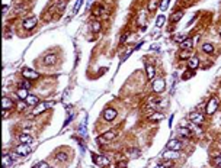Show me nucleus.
I'll return each instance as SVG.
<instances>
[{"label": "nucleus", "instance_id": "nucleus-31", "mask_svg": "<svg viewBox=\"0 0 221 168\" xmlns=\"http://www.w3.org/2000/svg\"><path fill=\"white\" fill-rule=\"evenodd\" d=\"M182 15H183L182 12H174V13H173V16H172V19H173V22H178V20H179V19L182 18Z\"/></svg>", "mask_w": 221, "mask_h": 168}, {"label": "nucleus", "instance_id": "nucleus-36", "mask_svg": "<svg viewBox=\"0 0 221 168\" xmlns=\"http://www.w3.org/2000/svg\"><path fill=\"white\" fill-rule=\"evenodd\" d=\"M174 41H178V42H182V41H183V36H174Z\"/></svg>", "mask_w": 221, "mask_h": 168}, {"label": "nucleus", "instance_id": "nucleus-28", "mask_svg": "<svg viewBox=\"0 0 221 168\" xmlns=\"http://www.w3.org/2000/svg\"><path fill=\"white\" fill-rule=\"evenodd\" d=\"M92 31H93V32H99V31H101V23H99L98 20L92 23Z\"/></svg>", "mask_w": 221, "mask_h": 168}, {"label": "nucleus", "instance_id": "nucleus-6", "mask_svg": "<svg viewBox=\"0 0 221 168\" xmlns=\"http://www.w3.org/2000/svg\"><path fill=\"white\" fill-rule=\"evenodd\" d=\"M38 23V19L35 18V16H31V18H28V19L23 20V28L26 29V31H31V29H34L35 26Z\"/></svg>", "mask_w": 221, "mask_h": 168}, {"label": "nucleus", "instance_id": "nucleus-25", "mask_svg": "<svg viewBox=\"0 0 221 168\" xmlns=\"http://www.w3.org/2000/svg\"><path fill=\"white\" fill-rule=\"evenodd\" d=\"M157 6H159V2H157V0H151V2L148 3V10H150V12H154V10L157 9Z\"/></svg>", "mask_w": 221, "mask_h": 168}, {"label": "nucleus", "instance_id": "nucleus-33", "mask_svg": "<svg viewBox=\"0 0 221 168\" xmlns=\"http://www.w3.org/2000/svg\"><path fill=\"white\" fill-rule=\"evenodd\" d=\"M167 6H169V0H163V2H161V5H160V9L164 12V10L167 9Z\"/></svg>", "mask_w": 221, "mask_h": 168}, {"label": "nucleus", "instance_id": "nucleus-7", "mask_svg": "<svg viewBox=\"0 0 221 168\" xmlns=\"http://www.w3.org/2000/svg\"><path fill=\"white\" fill-rule=\"evenodd\" d=\"M116 115H118L116 110L112 109V107H108V109L103 112V119H105L106 122H112L115 117H116Z\"/></svg>", "mask_w": 221, "mask_h": 168}, {"label": "nucleus", "instance_id": "nucleus-26", "mask_svg": "<svg viewBox=\"0 0 221 168\" xmlns=\"http://www.w3.org/2000/svg\"><path fill=\"white\" fill-rule=\"evenodd\" d=\"M179 58L181 59H189L191 58V51H189V49H185V51H182L181 54H179Z\"/></svg>", "mask_w": 221, "mask_h": 168}, {"label": "nucleus", "instance_id": "nucleus-10", "mask_svg": "<svg viewBox=\"0 0 221 168\" xmlns=\"http://www.w3.org/2000/svg\"><path fill=\"white\" fill-rule=\"evenodd\" d=\"M22 74H23V77L25 78H29V80H35V78L40 77V74L34 70H29V68H23L22 70Z\"/></svg>", "mask_w": 221, "mask_h": 168}, {"label": "nucleus", "instance_id": "nucleus-22", "mask_svg": "<svg viewBox=\"0 0 221 168\" xmlns=\"http://www.w3.org/2000/svg\"><path fill=\"white\" fill-rule=\"evenodd\" d=\"M202 51L205 52V54H212L214 52V46L211 45V44H204L202 45Z\"/></svg>", "mask_w": 221, "mask_h": 168}, {"label": "nucleus", "instance_id": "nucleus-37", "mask_svg": "<svg viewBox=\"0 0 221 168\" xmlns=\"http://www.w3.org/2000/svg\"><path fill=\"white\" fill-rule=\"evenodd\" d=\"M166 168H169V167H172V162H166V164H163Z\"/></svg>", "mask_w": 221, "mask_h": 168}, {"label": "nucleus", "instance_id": "nucleus-18", "mask_svg": "<svg viewBox=\"0 0 221 168\" xmlns=\"http://www.w3.org/2000/svg\"><path fill=\"white\" fill-rule=\"evenodd\" d=\"M188 65H189V68H192V70H195L198 65H199V59L195 58V57H191V58L188 59Z\"/></svg>", "mask_w": 221, "mask_h": 168}, {"label": "nucleus", "instance_id": "nucleus-23", "mask_svg": "<svg viewBox=\"0 0 221 168\" xmlns=\"http://www.w3.org/2000/svg\"><path fill=\"white\" fill-rule=\"evenodd\" d=\"M148 119H150L151 122H159V120H161V119H164V116H163L161 113H153Z\"/></svg>", "mask_w": 221, "mask_h": 168}, {"label": "nucleus", "instance_id": "nucleus-3", "mask_svg": "<svg viewBox=\"0 0 221 168\" xmlns=\"http://www.w3.org/2000/svg\"><path fill=\"white\" fill-rule=\"evenodd\" d=\"M51 106H54L53 102H50V103H47V102H45V103L36 104V106H35V109L32 110V115H35V116H36V115H41L42 112H45V110H47L48 107H51Z\"/></svg>", "mask_w": 221, "mask_h": 168}, {"label": "nucleus", "instance_id": "nucleus-39", "mask_svg": "<svg viewBox=\"0 0 221 168\" xmlns=\"http://www.w3.org/2000/svg\"><path fill=\"white\" fill-rule=\"evenodd\" d=\"M220 35H221V28H220Z\"/></svg>", "mask_w": 221, "mask_h": 168}, {"label": "nucleus", "instance_id": "nucleus-4", "mask_svg": "<svg viewBox=\"0 0 221 168\" xmlns=\"http://www.w3.org/2000/svg\"><path fill=\"white\" fill-rule=\"evenodd\" d=\"M189 120L195 125H201L204 123V115L199 112H192V113H189Z\"/></svg>", "mask_w": 221, "mask_h": 168}, {"label": "nucleus", "instance_id": "nucleus-21", "mask_svg": "<svg viewBox=\"0 0 221 168\" xmlns=\"http://www.w3.org/2000/svg\"><path fill=\"white\" fill-rule=\"evenodd\" d=\"M13 164V158L10 155H3V165L5 167H9V165H12Z\"/></svg>", "mask_w": 221, "mask_h": 168}, {"label": "nucleus", "instance_id": "nucleus-8", "mask_svg": "<svg viewBox=\"0 0 221 168\" xmlns=\"http://www.w3.org/2000/svg\"><path fill=\"white\" fill-rule=\"evenodd\" d=\"M93 161L96 165H99V167H105V165H109V160H108L106 156L103 155H93Z\"/></svg>", "mask_w": 221, "mask_h": 168}, {"label": "nucleus", "instance_id": "nucleus-1", "mask_svg": "<svg viewBox=\"0 0 221 168\" xmlns=\"http://www.w3.org/2000/svg\"><path fill=\"white\" fill-rule=\"evenodd\" d=\"M115 138H116V130L111 129V130H108V132H105L102 136H99V138H98V142H99V143H105V142H108V141H112V139H115Z\"/></svg>", "mask_w": 221, "mask_h": 168}, {"label": "nucleus", "instance_id": "nucleus-20", "mask_svg": "<svg viewBox=\"0 0 221 168\" xmlns=\"http://www.w3.org/2000/svg\"><path fill=\"white\" fill-rule=\"evenodd\" d=\"M179 135H181L182 138H191L192 132L189 130V128H181V129H179Z\"/></svg>", "mask_w": 221, "mask_h": 168}, {"label": "nucleus", "instance_id": "nucleus-9", "mask_svg": "<svg viewBox=\"0 0 221 168\" xmlns=\"http://www.w3.org/2000/svg\"><path fill=\"white\" fill-rule=\"evenodd\" d=\"M164 89H166L164 80H156L153 83V91H156V93H161Z\"/></svg>", "mask_w": 221, "mask_h": 168}, {"label": "nucleus", "instance_id": "nucleus-16", "mask_svg": "<svg viewBox=\"0 0 221 168\" xmlns=\"http://www.w3.org/2000/svg\"><path fill=\"white\" fill-rule=\"evenodd\" d=\"M192 45H194V41L191 38H188V39H183L181 42V46L183 48V49H191L192 48Z\"/></svg>", "mask_w": 221, "mask_h": 168}, {"label": "nucleus", "instance_id": "nucleus-14", "mask_svg": "<svg viewBox=\"0 0 221 168\" xmlns=\"http://www.w3.org/2000/svg\"><path fill=\"white\" fill-rule=\"evenodd\" d=\"M2 107L5 110H9L13 107V102L9 99V97H3V100H2Z\"/></svg>", "mask_w": 221, "mask_h": 168}, {"label": "nucleus", "instance_id": "nucleus-5", "mask_svg": "<svg viewBox=\"0 0 221 168\" xmlns=\"http://www.w3.org/2000/svg\"><path fill=\"white\" fill-rule=\"evenodd\" d=\"M15 152H16L18 155L25 156V155H28V154L31 152V146H29L28 143H20V145H18V146H16Z\"/></svg>", "mask_w": 221, "mask_h": 168}, {"label": "nucleus", "instance_id": "nucleus-32", "mask_svg": "<svg viewBox=\"0 0 221 168\" xmlns=\"http://www.w3.org/2000/svg\"><path fill=\"white\" fill-rule=\"evenodd\" d=\"M38 168H51L50 167V164L48 162H45V161H41V162H38V165H36Z\"/></svg>", "mask_w": 221, "mask_h": 168}, {"label": "nucleus", "instance_id": "nucleus-15", "mask_svg": "<svg viewBox=\"0 0 221 168\" xmlns=\"http://www.w3.org/2000/svg\"><path fill=\"white\" fill-rule=\"evenodd\" d=\"M146 71H147L148 80H153L154 76H156V70H154L153 65H151V64H147V65H146Z\"/></svg>", "mask_w": 221, "mask_h": 168}, {"label": "nucleus", "instance_id": "nucleus-38", "mask_svg": "<svg viewBox=\"0 0 221 168\" xmlns=\"http://www.w3.org/2000/svg\"><path fill=\"white\" fill-rule=\"evenodd\" d=\"M154 168H166V167H164V165L161 164V165H156V167H154Z\"/></svg>", "mask_w": 221, "mask_h": 168}, {"label": "nucleus", "instance_id": "nucleus-17", "mask_svg": "<svg viewBox=\"0 0 221 168\" xmlns=\"http://www.w3.org/2000/svg\"><path fill=\"white\" fill-rule=\"evenodd\" d=\"M55 61H57V57H55L54 54L45 55V58H44V62H45L47 65H53V64H55Z\"/></svg>", "mask_w": 221, "mask_h": 168}, {"label": "nucleus", "instance_id": "nucleus-24", "mask_svg": "<svg viewBox=\"0 0 221 168\" xmlns=\"http://www.w3.org/2000/svg\"><path fill=\"white\" fill-rule=\"evenodd\" d=\"M26 103L28 104H31V106H36V103H38V97L36 96H28V99H26Z\"/></svg>", "mask_w": 221, "mask_h": 168}, {"label": "nucleus", "instance_id": "nucleus-34", "mask_svg": "<svg viewBox=\"0 0 221 168\" xmlns=\"http://www.w3.org/2000/svg\"><path fill=\"white\" fill-rule=\"evenodd\" d=\"M57 160H61V161H66V160H67V155H60V154H58V155H57Z\"/></svg>", "mask_w": 221, "mask_h": 168}, {"label": "nucleus", "instance_id": "nucleus-35", "mask_svg": "<svg viewBox=\"0 0 221 168\" xmlns=\"http://www.w3.org/2000/svg\"><path fill=\"white\" fill-rule=\"evenodd\" d=\"M80 3H81V0H77V3H76V6H74V13L77 12V9L80 7Z\"/></svg>", "mask_w": 221, "mask_h": 168}, {"label": "nucleus", "instance_id": "nucleus-11", "mask_svg": "<svg viewBox=\"0 0 221 168\" xmlns=\"http://www.w3.org/2000/svg\"><path fill=\"white\" fill-rule=\"evenodd\" d=\"M182 148V142L179 139H172L167 142V149H172V151H179Z\"/></svg>", "mask_w": 221, "mask_h": 168}, {"label": "nucleus", "instance_id": "nucleus-29", "mask_svg": "<svg viewBox=\"0 0 221 168\" xmlns=\"http://www.w3.org/2000/svg\"><path fill=\"white\" fill-rule=\"evenodd\" d=\"M164 20H166L164 15H160V16H159V19H157V22H156V26H159V28H160V26L164 23Z\"/></svg>", "mask_w": 221, "mask_h": 168}, {"label": "nucleus", "instance_id": "nucleus-30", "mask_svg": "<svg viewBox=\"0 0 221 168\" xmlns=\"http://www.w3.org/2000/svg\"><path fill=\"white\" fill-rule=\"evenodd\" d=\"M26 102H23V100H20V102H18V110H20V112H22V110L23 109H26Z\"/></svg>", "mask_w": 221, "mask_h": 168}, {"label": "nucleus", "instance_id": "nucleus-19", "mask_svg": "<svg viewBox=\"0 0 221 168\" xmlns=\"http://www.w3.org/2000/svg\"><path fill=\"white\" fill-rule=\"evenodd\" d=\"M32 141H34V139H32V136L26 135V133H22V135L19 136V142L20 143H28V145H29Z\"/></svg>", "mask_w": 221, "mask_h": 168}, {"label": "nucleus", "instance_id": "nucleus-12", "mask_svg": "<svg viewBox=\"0 0 221 168\" xmlns=\"http://www.w3.org/2000/svg\"><path fill=\"white\" fill-rule=\"evenodd\" d=\"M163 158H166V160H176V158H179V154H178V151L169 149L167 152L163 154Z\"/></svg>", "mask_w": 221, "mask_h": 168}, {"label": "nucleus", "instance_id": "nucleus-27", "mask_svg": "<svg viewBox=\"0 0 221 168\" xmlns=\"http://www.w3.org/2000/svg\"><path fill=\"white\" fill-rule=\"evenodd\" d=\"M212 164H214L215 167H221V155H215L212 158Z\"/></svg>", "mask_w": 221, "mask_h": 168}, {"label": "nucleus", "instance_id": "nucleus-2", "mask_svg": "<svg viewBox=\"0 0 221 168\" xmlns=\"http://www.w3.org/2000/svg\"><path fill=\"white\" fill-rule=\"evenodd\" d=\"M217 109H218V100H217L215 97H212V99H211V100L207 103L205 112H207L208 115H214L215 112H217Z\"/></svg>", "mask_w": 221, "mask_h": 168}, {"label": "nucleus", "instance_id": "nucleus-13", "mask_svg": "<svg viewBox=\"0 0 221 168\" xmlns=\"http://www.w3.org/2000/svg\"><path fill=\"white\" fill-rule=\"evenodd\" d=\"M16 96L19 97V100H26L28 96H29V93H28V89H25V87L19 89V90L16 91Z\"/></svg>", "mask_w": 221, "mask_h": 168}]
</instances>
